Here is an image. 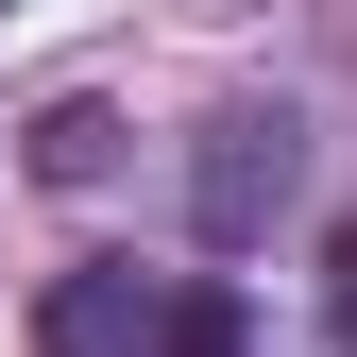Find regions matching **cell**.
Here are the masks:
<instances>
[{
  "instance_id": "obj_3",
  "label": "cell",
  "mask_w": 357,
  "mask_h": 357,
  "mask_svg": "<svg viewBox=\"0 0 357 357\" xmlns=\"http://www.w3.org/2000/svg\"><path fill=\"white\" fill-rule=\"evenodd\" d=\"M102 170H119V102H85V85H68V102L34 119V188H102Z\"/></svg>"
},
{
  "instance_id": "obj_5",
  "label": "cell",
  "mask_w": 357,
  "mask_h": 357,
  "mask_svg": "<svg viewBox=\"0 0 357 357\" xmlns=\"http://www.w3.org/2000/svg\"><path fill=\"white\" fill-rule=\"evenodd\" d=\"M340 289H357V221H340Z\"/></svg>"
},
{
  "instance_id": "obj_1",
  "label": "cell",
  "mask_w": 357,
  "mask_h": 357,
  "mask_svg": "<svg viewBox=\"0 0 357 357\" xmlns=\"http://www.w3.org/2000/svg\"><path fill=\"white\" fill-rule=\"evenodd\" d=\"M289 102H238V119H204V170H188V221L204 238H255V221L289 204Z\"/></svg>"
},
{
  "instance_id": "obj_4",
  "label": "cell",
  "mask_w": 357,
  "mask_h": 357,
  "mask_svg": "<svg viewBox=\"0 0 357 357\" xmlns=\"http://www.w3.org/2000/svg\"><path fill=\"white\" fill-rule=\"evenodd\" d=\"M255 324H238V289H170L153 306V357H238Z\"/></svg>"
},
{
  "instance_id": "obj_2",
  "label": "cell",
  "mask_w": 357,
  "mask_h": 357,
  "mask_svg": "<svg viewBox=\"0 0 357 357\" xmlns=\"http://www.w3.org/2000/svg\"><path fill=\"white\" fill-rule=\"evenodd\" d=\"M119 340H153V289L137 273H68L34 306V357H119Z\"/></svg>"
},
{
  "instance_id": "obj_6",
  "label": "cell",
  "mask_w": 357,
  "mask_h": 357,
  "mask_svg": "<svg viewBox=\"0 0 357 357\" xmlns=\"http://www.w3.org/2000/svg\"><path fill=\"white\" fill-rule=\"evenodd\" d=\"M340 357H357V289H340Z\"/></svg>"
}]
</instances>
